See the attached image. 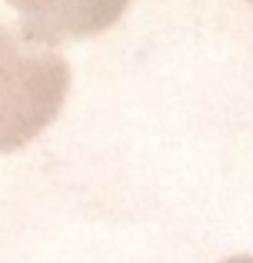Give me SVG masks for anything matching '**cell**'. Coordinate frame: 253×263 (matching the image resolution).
<instances>
[{
    "label": "cell",
    "instance_id": "obj_3",
    "mask_svg": "<svg viewBox=\"0 0 253 263\" xmlns=\"http://www.w3.org/2000/svg\"><path fill=\"white\" fill-rule=\"evenodd\" d=\"M220 263H253V253H237V257H227Z\"/></svg>",
    "mask_w": 253,
    "mask_h": 263
},
{
    "label": "cell",
    "instance_id": "obj_2",
    "mask_svg": "<svg viewBox=\"0 0 253 263\" xmlns=\"http://www.w3.org/2000/svg\"><path fill=\"white\" fill-rule=\"evenodd\" d=\"M20 13L24 27L47 44L73 37H93L107 30L130 0H7Z\"/></svg>",
    "mask_w": 253,
    "mask_h": 263
},
{
    "label": "cell",
    "instance_id": "obj_1",
    "mask_svg": "<svg viewBox=\"0 0 253 263\" xmlns=\"http://www.w3.org/2000/svg\"><path fill=\"white\" fill-rule=\"evenodd\" d=\"M70 64L24 24H0V150L24 147L64 107Z\"/></svg>",
    "mask_w": 253,
    "mask_h": 263
}]
</instances>
